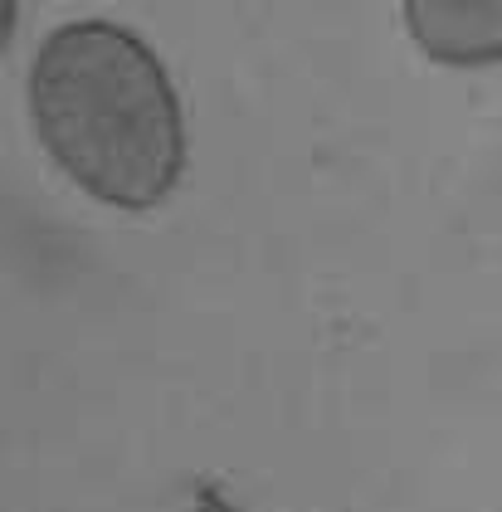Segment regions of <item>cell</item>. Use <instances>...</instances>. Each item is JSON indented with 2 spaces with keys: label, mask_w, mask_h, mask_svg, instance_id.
I'll list each match as a JSON object with an SVG mask.
<instances>
[{
  "label": "cell",
  "mask_w": 502,
  "mask_h": 512,
  "mask_svg": "<svg viewBox=\"0 0 502 512\" xmlns=\"http://www.w3.org/2000/svg\"><path fill=\"white\" fill-rule=\"evenodd\" d=\"M30 118L49 161L113 210H152L181 186V98L152 44L113 20H74L39 44Z\"/></svg>",
  "instance_id": "cell-1"
},
{
  "label": "cell",
  "mask_w": 502,
  "mask_h": 512,
  "mask_svg": "<svg viewBox=\"0 0 502 512\" xmlns=\"http://www.w3.org/2000/svg\"><path fill=\"white\" fill-rule=\"evenodd\" d=\"M405 30L434 64H502V0H405Z\"/></svg>",
  "instance_id": "cell-2"
},
{
  "label": "cell",
  "mask_w": 502,
  "mask_h": 512,
  "mask_svg": "<svg viewBox=\"0 0 502 512\" xmlns=\"http://www.w3.org/2000/svg\"><path fill=\"white\" fill-rule=\"evenodd\" d=\"M15 35V0H0V49Z\"/></svg>",
  "instance_id": "cell-3"
}]
</instances>
